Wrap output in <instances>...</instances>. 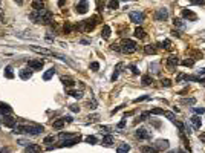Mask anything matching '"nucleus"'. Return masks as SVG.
Wrapping results in <instances>:
<instances>
[{
    "mask_svg": "<svg viewBox=\"0 0 205 153\" xmlns=\"http://www.w3.org/2000/svg\"><path fill=\"white\" fill-rule=\"evenodd\" d=\"M182 17H185V19H188V20H193V21L198 19V15H196L193 11H190V9H184V11H182Z\"/></svg>",
    "mask_w": 205,
    "mask_h": 153,
    "instance_id": "16",
    "label": "nucleus"
},
{
    "mask_svg": "<svg viewBox=\"0 0 205 153\" xmlns=\"http://www.w3.org/2000/svg\"><path fill=\"white\" fill-rule=\"evenodd\" d=\"M43 130H44L43 125H31L29 133H32V135H38V133H42Z\"/></svg>",
    "mask_w": 205,
    "mask_h": 153,
    "instance_id": "19",
    "label": "nucleus"
},
{
    "mask_svg": "<svg viewBox=\"0 0 205 153\" xmlns=\"http://www.w3.org/2000/svg\"><path fill=\"white\" fill-rule=\"evenodd\" d=\"M119 5V2H117V0H110V2H107V6L110 8V9H117Z\"/></svg>",
    "mask_w": 205,
    "mask_h": 153,
    "instance_id": "35",
    "label": "nucleus"
},
{
    "mask_svg": "<svg viewBox=\"0 0 205 153\" xmlns=\"http://www.w3.org/2000/svg\"><path fill=\"white\" fill-rule=\"evenodd\" d=\"M40 152H42V147L38 144H29L26 147V153H40Z\"/></svg>",
    "mask_w": 205,
    "mask_h": 153,
    "instance_id": "13",
    "label": "nucleus"
},
{
    "mask_svg": "<svg viewBox=\"0 0 205 153\" xmlns=\"http://www.w3.org/2000/svg\"><path fill=\"white\" fill-rule=\"evenodd\" d=\"M144 52L147 55H153V54H156V46L155 44H147V46H144Z\"/></svg>",
    "mask_w": 205,
    "mask_h": 153,
    "instance_id": "18",
    "label": "nucleus"
},
{
    "mask_svg": "<svg viewBox=\"0 0 205 153\" xmlns=\"http://www.w3.org/2000/svg\"><path fill=\"white\" fill-rule=\"evenodd\" d=\"M44 64V61L43 60H37V61H29V67L31 69H34V70H40L43 67Z\"/></svg>",
    "mask_w": 205,
    "mask_h": 153,
    "instance_id": "14",
    "label": "nucleus"
},
{
    "mask_svg": "<svg viewBox=\"0 0 205 153\" xmlns=\"http://www.w3.org/2000/svg\"><path fill=\"white\" fill-rule=\"evenodd\" d=\"M129 150H130V146L129 144H119V147L117 148V153H129Z\"/></svg>",
    "mask_w": 205,
    "mask_h": 153,
    "instance_id": "20",
    "label": "nucleus"
},
{
    "mask_svg": "<svg viewBox=\"0 0 205 153\" xmlns=\"http://www.w3.org/2000/svg\"><path fill=\"white\" fill-rule=\"evenodd\" d=\"M5 76H6V78H9V80L14 78V72H12V67L11 66H6L5 67Z\"/></svg>",
    "mask_w": 205,
    "mask_h": 153,
    "instance_id": "29",
    "label": "nucleus"
},
{
    "mask_svg": "<svg viewBox=\"0 0 205 153\" xmlns=\"http://www.w3.org/2000/svg\"><path fill=\"white\" fill-rule=\"evenodd\" d=\"M141 83L144 84V86H149V84H151V83H153V78H151L150 75H142Z\"/></svg>",
    "mask_w": 205,
    "mask_h": 153,
    "instance_id": "25",
    "label": "nucleus"
},
{
    "mask_svg": "<svg viewBox=\"0 0 205 153\" xmlns=\"http://www.w3.org/2000/svg\"><path fill=\"white\" fill-rule=\"evenodd\" d=\"M129 17H130V20L136 25H141L142 21H144V14H142L141 11H132L130 14H129Z\"/></svg>",
    "mask_w": 205,
    "mask_h": 153,
    "instance_id": "3",
    "label": "nucleus"
},
{
    "mask_svg": "<svg viewBox=\"0 0 205 153\" xmlns=\"http://www.w3.org/2000/svg\"><path fill=\"white\" fill-rule=\"evenodd\" d=\"M164 115H165L167 118H168V119L172 121V123H175V121H176V119H175V115H173L172 112H164Z\"/></svg>",
    "mask_w": 205,
    "mask_h": 153,
    "instance_id": "39",
    "label": "nucleus"
},
{
    "mask_svg": "<svg viewBox=\"0 0 205 153\" xmlns=\"http://www.w3.org/2000/svg\"><path fill=\"white\" fill-rule=\"evenodd\" d=\"M124 125H126V121H121V123H119V124H118V129H123V127H124Z\"/></svg>",
    "mask_w": 205,
    "mask_h": 153,
    "instance_id": "57",
    "label": "nucleus"
},
{
    "mask_svg": "<svg viewBox=\"0 0 205 153\" xmlns=\"http://www.w3.org/2000/svg\"><path fill=\"white\" fill-rule=\"evenodd\" d=\"M31 75H32V72H31L29 69H21V70H20V76H21L23 80L31 78Z\"/></svg>",
    "mask_w": 205,
    "mask_h": 153,
    "instance_id": "27",
    "label": "nucleus"
},
{
    "mask_svg": "<svg viewBox=\"0 0 205 153\" xmlns=\"http://www.w3.org/2000/svg\"><path fill=\"white\" fill-rule=\"evenodd\" d=\"M182 66H185V67H193V66H194V60H191V58H188V60H184V61H182Z\"/></svg>",
    "mask_w": 205,
    "mask_h": 153,
    "instance_id": "36",
    "label": "nucleus"
},
{
    "mask_svg": "<svg viewBox=\"0 0 205 153\" xmlns=\"http://www.w3.org/2000/svg\"><path fill=\"white\" fill-rule=\"evenodd\" d=\"M32 9H34V11H42V9H44L43 2H38V0H35V2H32Z\"/></svg>",
    "mask_w": 205,
    "mask_h": 153,
    "instance_id": "23",
    "label": "nucleus"
},
{
    "mask_svg": "<svg viewBox=\"0 0 205 153\" xmlns=\"http://www.w3.org/2000/svg\"><path fill=\"white\" fill-rule=\"evenodd\" d=\"M75 9H77L78 14H84V12H87V2H80V3H77Z\"/></svg>",
    "mask_w": 205,
    "mask_h": 153,
    "instance_id": "12",
    "label": "nucleus"
},
{
    "mask_svg": "<svg viewBox=\"0 0 205 153\" xmlns=\"http://www.w3.org/2000/svg\"><path fill=\"white\" fill-rule=\"evenodd\" d=\"M155 19H156L158 21H164L168 19V11L165 9V8H161V9H158L156 12H155Z\"/></svg>",
    "mask_w": 205,
    "mask_h": 153,
    "instance_id": "5",
    "label": "nucleus"
},
{
    "mask_svg": "<svg viewBox=\"0 0 205 153\" xmlns=\"http://www.w3.org/2000/svg\"><path fill=\"white\" fill-rule=\"evenodd\" d=\"M70 110H72V112H80V107H77V106H70Z\"/></svg>",
    "mask_w": 205,
    "mask_h": 153,
    "instance_id": "55",
    "label": "nucleus"
},
{
    "mask_svg": "<svg viewBox=\"0 0 205 153\" xmlns=\"http://www.w3.org/2000/svg\"><path fill=\"white\" fill-rule=\"evenodd\" d=\"M173 35H175V37H179V32H178V31H173V32H172Z\"/></svg>",
    "mask_w": 205,
    "mask_h": 153,
    "instance_id": "62",
    "label": "nucleus"
},
{
    "mask_svg": "<svg viewBox=\"0 0 205 153\" xmlns=\"http://www.w3.org/2000/svg\"><path fill=\"white\" fill-rule=\"evenodd\" d=\"M123 66H124L123 63H118V64H117V67H115V72H113V75H112V81H115V80L118 78V75H119V69H121Z\"/></svg>",
    "mask_w": 205,
    "mask_h": 153,
    "instance_id": "28",
    "label": "nucleus"
},
{
    "mask_svg": "<svg viewBox=\"0 0 205 153\" xmlns=\"http://www.w3.org/2000/svg\"><path fill=\"white\" fill-rule=\"evenodd\" d=\"M101 37H102V38H109V37H110V26H107V25H104V26H102Z\"/></svg>",
    "mask_w": 205,
    "mask_h": 153,
    "instance_id": "21",
    "label": "nucleus"
},
{
    "mask_svg": "<svg viewBox=\"0 0 205 153\" xmlns=\"http://www.w3.org/2000/svg\"><path fill=\"white\" fill-rule=\"evenodd\" d=\"M135 37L136 38H144L145 37V31L142 29V28H136L135 29Z\"/></svg>",
    "mask_w": 205,
    "mask_h": 153,
    "instance_id": "30",
    "label": "nucleus"
},
{
    "mask_svg": "<svg viewBox=\"0 0 205 153\" xmlns=\"http://www.w3.org/2000/svg\"><path fill=\"white\" fill-rule=\"evenodd\" d=\"M198 74L199 75H205V67H204V69H200V70H198Z\"/></svg>",
    "mask_w": 205,
    "mask_h": 153,
    "instance_id": "60",
    "label": "nucleus"
},
{
    "mask_svg": "<svg viewBox=\"0 0 205 153\" xmlns=\"http://www.w3.org/2000/svg\"><path fill=\"white\" fill-rule=\"evenodd\" d=\"M161 83H162V86H165V87H170V86H172V81H170L168 78H164Z\"/></svg>",
    "mask_w": 205,
    "mask_h": 153,
    "instance_id": "43",
    "label": "nucleus"
},
{
    "mask_svg": "<svg viewBox=\"0 0 205 153\" xmlns=\"http://www.w3.org/2000/svg\"><path fill=\"white\" fill-rule=\"evenodd\" d=\"M161 48L162 49H172V42L170 40H164V42L161 43Z\"/></svg>",
    "mask_w": 205,
    "mask_h": 153,
    "instance_id": "37",
    "label": "nucleus"
},
{
    "mask_svg": "<svg viewBox=\"0 0 205 153\" xmlns=\"http://www.w3.org/2000/svg\"><path fill=\"white\" fill-rule=\"evenodd\" d=\"M63 119H64V123H72V121H74V119H72V116H64Z\"/></svg>",
    "mask_w": 205,
    "mask_h": 153,
    "instance_id": "53",
    "label": "nucleus"
},
{
    "mask_svg": "<svg viewBox=\"0 0 205 153\" xmlns=\"http://www.w3.org/2000/svg\"><path fill=\"white\" fill-rule=\"evenodd\" d=\"M179 153H185V152H179Z\"/></svg>",
    "mask_w": 205,
    "mask_h": 153,
    "instance_id": "64",
    "label": "nucleus"
},
{
    "mask_svg": "<svg viewBox=\"0 0 205 153\" xmlns=\"http://www.w3.org/2000/svg\"><path fill=\"white\" fill-rule=\"evenodd\" d=\"M149 98H150V97H147V95H145V97H139V98H136V100H135V103H139V101H144V100H149Z\"/></svg>",
    "mask_w": 205,
    "mask_h": 153,
    "instance_id": "50",
    "label": "nucleus"
},
{
    "mask_svg": "<svg viewBox=\"0 0 205 153\" xmlns=\"http://www.w3.org/2000/svg\"><path fill=\"white\" fill-rule=\"evenodd\" d=\"M70 31H72V26H70L69 23H66V25H64V32H66V34H69Z\"/></svg>",
    "mask_w": 205,
    "mask_h": 153,
    "instance_id": "46",
    "label": "nucleus"
},
{
    "mask_svg": "<svg viewBox=\"0 0 205 153\" xmlns=\"http://www.w3.org/2000/svg\"><path fill=\"white\" fill-rule=\"evenodd\" d=\"M149 115H150V112H144V113H141V116H139V119H138V121H145V118Z\"/></svg>",
    "mask_w": 205,
    "mask_h": 153,
    "instance_id": "44",
    "label": "nucleus"
},
{
    "mask_svg": "<svg viewBox=\"0 0 205 153\" xmlns=\"http://www.w3.org/2000/svg\"><path fill=\"white\" fill-rule=\"evenodd\" d=\"M182 80H185V75L184 74H179V75H178V78H176V83L182 81Z\"/></svg>",
    "mask_w": 205,
    "mask_h": 153,
    "instance_id": "48",
    "label": "nucleus"
},
{
    "mask_svg": "<svg viewBox=\"0 0 205 153\" xmlns=\"http://www.w3.org/2000/svg\"><path fill=\"white\" fill-rule=\"evenodd\" d=\"M178 64H179V60H178L176 55H170V57L167 58V69L170 70V72H175Z\"/></svg>",
    "mask_w": 205,
    "mask_h": 153,
    "instance_id": "4",
    "label": "nucleus"
},
{
    "mask_svg": "<svg viewBox=\"0 0 205 153\" xmlns=\"http://www.w3.org/2000/svg\"><path fill=\"white\" fill-rule=\"evenodd\" d=\"M11 112L12 109L8 104H5V103H0V113H3V116H6V115H11Z\"/></svg>",
    "mask_w": 205,
    "mask_h": 153,
    "instance_id": "15",
    "label": "nucleus"
},
{
    "mask_svg": "<svg viewBox=\"0 0 205 153\" xmlns=\"http://www.w3.org/2000/svg\"><path fill=\"white\" fill-rule=\"evenodd\" d=\"M150 69H153V74H158V64H153V66H150Z\"/></svg>",
    "mask_w": 205,
    "mask_h": 153,
    "instance_id": "51",
    "label": "nucleus"
},
{
    "mask_svg": "<svg viewBox=\"0 0 205 153\" xmlns=\"http://www.w3.org/2000/svg\"><path fill=\"white\" fill-rule=\"evenodd\" d=\"M29 129H31V125L28 124H21V125H17V127L14 129V133H29Z\"/></svg>",
    "mask_w": 205,
    "mask_h": 153,
    "instance_id": "11",
    "label": "nucleus"
},
{
    "mask_svg": "<svg viewBox=\"0 0 205 153\" xmlns=\"http://www.w3.org/2000/svg\"><path fill=\"white\" fill-rule=\"evenodd\" d=\"M194 103H196L194 98H182V100H181V104H190V106H193Z\"/></svg>",
    "mask_w": 205,
    "mask_h": 153,
    "instance_id": "33",
    "label": "nucleus"
},
{
    "mask_svg": "<svg viewBox=\"0 0 205 153\" xmlns=\"http://www.w3.org/2000/svg\"><path fill=\"white\" fill-rule=\"evenodd\" d=\"M98 118V115H92V116H89V121H95Z\"/></svg>",
    "mask_w": 205,
    "mask_h": 153,
    "instance_id": "58",
    "label": "nucleus"
},
{
    "mask_svg": "<svg viewBox=\"0 0 205 153\" xmlns=\"http://www.w3.org/2000/svg\"><path fill=\"white\" fill-rule=\"evenodd\" d=\"M190 123H191V125H193L194 130H199V129H200V124H202V121H200V116L194 115V116H191V118H190Z\"/></svg>",
    "mask_w": 205,
    "mask_h": 153,
    "instance_id": "10",
    "label": "nucleus"
},
{
    "mask_svg": "<svg viewBox=\"0 0 205 153\" xmlns=\"http://www.w3.org/2000/svg\"><path fill=\"white\" fill-rule=\"evenodd\" d=\"M31 20L34 23H38V25H49L52 23V12L48 11V9H42V11H32L29 14Z\"/></svg>",
    "mask_w": 205,
    "mask_h": 153,
    "instance_id": "1",
    "label": "nucleus"
},
{
    "mask_svg": "<svg viewBox=\"0 0 205 153\" xmlns=\"http://www.w3.org/2000/svg\"><path fill=\"white\" fill-rule=\"evenodd\" d=\"M141 152H142V153H158L156 148L151 147V146H142V147H141Z\"/></svg>",
    "mask_w": 205,
    "mask_h": 153,
    "instance_id": "22",
    "label": "nucleus"
},
{
    "mask_svg": "<svg viewBox=\"0 0 205 153\" xmlns=\"http://www.w3.org/2000/svg\"><path fill=\"white\" fill-rule=\"evenodd\" d=\"M135 136H136L138 139H150V138H151V133L147 132L145 129H138L136 132H135Z\"/></svg>",
    "mask_w": 205,
    "mask_h": 153,
    "instance_id": "7",
    "label": "nucleus"
},
{
    "mask_svg": "<svg viewBox=\"0 0 205 153\" xmlns=\"http://www.w3.org/2000/svg\"><path fill=\"white\" fill-rule=\"evenodd\" d=\"M86 142H89V144H96V138L95 136H86Z\"/></svg>",
    "mask_w": 205,
    "mask_h": 153,
    "instance_id": "40",
    "label": "nucleus"
},
{
    "mask_svg": "<svg viewBox=\"0 0 205 153\" xmlns=\"http://www.w3.org/2000/svg\"><path fill=\"white\" fill-rule=\"evenodd\" d=\"M193 110H194L198 115H202V113H205V109H204V107H193Z\"/></svg>",
    "mask_w": 205,
    "mask_h": 153,
    "instance_id": "41",
    "label": "nucleus"
},
{
    "mask_svg": "<svg viewBox=\"0 0 205 153\" xmlns=\"http://www.w3.org/2000/svg\"><path fill=\"white\" fill-rule=\"evenodd\" d=\"M173 25L178 26V28H181V26H182V21H181L179 19H175V20H173Z\"/></svg>",
    "mask_w": 205,
    "mask_h": 153,
    "instance_id": "47",
    "label": "nucleus"
},
{
    "mask_svg": "<svg viewBox=\"0 0 205 153\" xmlns=\"http://www.w3.org/2000/svg\"><path fill=\"white\" fill-rule=\"evenodd\" d=\"M69 93H70L74 98H77V100H80V98L83 97V92H81V91H69Z\"/></svg>",
    "mask_w": 205,
    "mask_h": 153,
    "instance_id": "34",
    "label": "nucleus"
},
{
    "mask_svg": "<svg viewBox=\"0 0 205 153\" xmlns=\"http://www.w3.org/2000/svg\"><path fill=\"white\" fill-rule=\"evenodd\" d=\"M54 141V136H46L44 138V144H49V142H52Z\"/></svg>",
    "mask_w": 205,
    "mask_h": 153,
    "instance_id": "49",
    "label": "nucleus"
},
{
    "mask_svg": "<svg viewBox=\"0 0 205 153\" xmlns=\"http://www.w3.org/2000/svg\"><path fill=\"white\" fill-rule=\"evenodd\" d=\"M98 129H100V130H104V132H107V130H109V127H107V125H100Z\"/></svg>",
    "mask_w": 205,
    "mask_h": 153,
    "instance_id": "56",
    "label": "nucleus"
},
{
    "mask_svg": "<svg viewBox=\"0 0 205 153\" xmlns=\"http://www.w3.org/2000/svg\"><path fill=\"white\" fill-rule=\"evenodd\" d=\"M129 67H130V70L133 72V74H135V75H138V74H139V70H138V67L136 66H133V64H130V66H129Z\"/></svg>",
    "mask_w": 205,
    "mask_h": 153,
    "instance_id": "45",
    "label": "nucleus"
},
{
    "mask_svg": "<svg viewBox=\"0 0 205 153\" xmlns=\"http://www.w3.org/2000/svg\"><path fill=\"white\" fill-rule=\"evenodd\" d=\"M0 153H9V148H2V152Z\"/></svg>",
    "mask_w": 205,
    "mask_h": 153,
    "instance_id": "61",
    "label": "nucleus"
},
{
    "mask_svg": "<svg viewBox=\"0 0 205 153\" xmlns=\"http://www.w3.org/2000/svg\"><path fill=\"white\" fill-rule=\"evenodd\" d=\"M102 144H104V146H112L113 144V136L112 135H106V136L102 138Z\"/></svg>",
    "mask_w": 205,
    "mask_h": 153,
    "instance_id": "26",
    "label": "nucleus"
},
{
    "mask_svg": "<svg viewBox=\"0 0 205 153\" xmlns=\"http://www.w3.org/2000/svg\"><path fill=\"white\" fill-rule=\"evenodd\" d=\"M54 74H55V69H54V67H52V69H49V70L46 72V74L43 75V80H44V81H48V80H51V78H52V75H54Z\"/></svg>",
    "mask_w": 205,
    "mask_h": 153,
    "instance_id": "31",
    "label": "nucleus"
},
{
    "mask_svg": "<svg viewBox=\"0 0 205 153\" xmlns=\"http://www.w3.org/2000/svg\"><path fill=\"white\" fill-rule=\"evenodd\" d=\"M138 49V44H136V42H133V40H124L123 42V44H121V51L124 52V54H133Z\"/></svg>",
    "mask_w": 205,
    "mask_h": 153,
    "instance_id": "2",
    "label": "nucleus"
},
{
    "mask_svg": "<svg viewBox=\"0 0 205 153\" xmlns=\"http://www.w3.org/2000/svg\"><path fill=\"white\" fill-rule=\"evenodd\" d=\"M64 124H66V123H64V119H63V118H60V119L54 121L52 127H54V129H57V130H60V129H63V125H64Z\"/></svg>",
    "mask_w": 205,
    "mask_h": 153,
    "instance_id": "24",
    "label": "nucleus"
},
{
    "mask_svg": "<svg viewBox=\"0 0 205 153\" xmlns=\"http://www.w3.org/2000/svg\"><path fill=\"white\" fill-rule=\"evenodd\" d=\"M61 81H63V83H64V86H68V87H72L74 84H75V81H74V80L66 78V76H61Z\"/></svg>",
    "mask_w": 205,
    "mask_h": 153,
    "instance_id": "32",
    "label": "nucleus"
},
{
    "mask_svg": "<svg viewBox=\"0 0 205 153\" xmlns=\"http://www.w3.org/2000/svg\"><path fill=\"white\" fill-rule=\"evenodd\" d=\"M150 115H164V109H153L150 112Z\"/></svg>",
    "mask_w": 205,
    "mask_h": 153,
    "instance_id": "38",
    "label": "nucleus"
},
{
    "mask_svg": "<svg viewBox=\"0 0 205 153\" xmlns=\"http://www.w3.org/2000/svg\"><path fill=\"white\" fill-rule=\"evenodd\" d=\"M90 69L92 70H98V69H100V63H96V61L90 63Z\"/></svg>",
    "mask_w": 205,
    "mask_h": 153,
    "instance_id": "42",
    "label": "nucleus"
},
{
    "mask_svg": "<svg viewBox=\"0 0 205 153\" xmlns=\"http://www.w3.org/2000/svg\"><path fill=\"white\" fill-rule=\"evenodd\" d=\"M34 52L37 54H43V55H54V51H51V49H46V48H40V46H31Z\"/></svg>",
    "mask_w": 205,
    "mask_h": 153,
    "instance_id": "8",
    "label": "nucleus"
},
{
    "mask_svg": "<svg viewBox=\"0 0 205 153\" xmlns=\"http://www.w3.org/2000/svg\"><path fill=\"white\" fill-rule=\"evenodd\" d=\"M2 123L5 124V127H9V129L15 127V119L12 118L11 115H6V116H3V118H2Z\"/></svg>",
    "mask_w": 205,
    "mask_h": 153,
    "instance_id": "9",
    "label": "nucleus"
},
{
    "mask_svg": "<svg viewBox=\"0 0 205 153\" xmlns=\"http://www.w3.org/2000/svg\"><path fill=\"white\" fill-rule=\"evenodd\" d=\"M199 139H200L202 142H205V133H202V135H200V136H199Z\"/></svg>",
    "mask_w": 205,
    "mask_h": 153,
    "instance_id": "59",
    "label": "nucleus"
},
{
    "mask_svg": "<svg viewBox=\"0 0 205 153\" xmlns=\"http://www.w3.org/2000/svg\"><path fill=\"white\" fill-rule=\"evenodd\" d=\"M80 141V136L78 138H74V139H68V141H63L60 144V147H72V146H75Z\"/></svg>",
    "mask_w": 205,
    "mask_h": 153,
    "instance_id": "17",
    "label": "nucleus"
},
{
    "mask_svg": "<svg viewBox=\"0 0 205 153\" xmlns=\"http://www.w3.org/2000/svg\"><path fill=\"white\" fill-rule=\"evenodd\" d=\"M70 136H72V135H70V133H60V138H70Z\"/></svg>",
    "mask_w": 205,
    "mask_h": 153,
    "instance_id": "52",
    "label": "nucleus"
},
{
    "mask_svg": "<svg viewBox=\"0 0 205 153\" xmlns=\"http://www.w3.org/2000/svg\"><path fill=\"white\" fill-rule=\"evenodd\" d=\"M0 123H2V116H0Z\"/></svg>",
    "mask_w": 205,
    "mask_h": 153,
    "instance_id": "63",
    "label": "nucleus"
},
{
    "mask_svg": "<svg viewBox=\"0 0 205 153\" xmlns=\"http://www.w3.org/2000/svg\"><path fill=\"white\" fill-rule=\"evenodd\" d=\"M156 150L159 152V150H167L168 147H170V142L167 141V139H158L156 142H155V146H153Z\"/></svg>",
    "mask_w": 205,
    "mask_h": 153,
    "instance_id": "6",
    "label": "nucleus"
},
{
    "mask_svg": "<svg viewBox=\"0 0 205 153\" xmlns=\"http://www.w3.org/2000/svg\"><path fill=\"white\" fill-rule=\"evenodd\" d=\"M110 48H112V51H121V48H119L118 44H112Z\"/></svg>",
    "mask_w": 205,
    "mask_h": 153,
    "instance_id": "54",
    "label": "nucleus"
}]
</instances>
